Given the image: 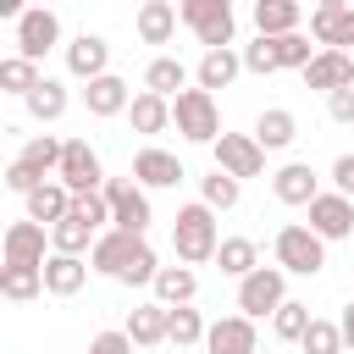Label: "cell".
I'll list each match as a JSON object with an SVG mask.
<instances>
[{
  "instance_id": "6da1fadb",
  "label": "cell",
  "mask_w": 354,
  "mask_h": 354,
  "mask_svg": "<svg viewBox=\"0 0 354 354\" xmlns=\"http://www.w3.org/2000/svg\"><path fill=\"white\" fill-rule=\"evenodd\" d=\"M216 243H221V232H216V216L205 210V205H183L177 216H171V249H177V266H205V260H216Z\"/></svg>"
},
{
  "instance_id": "7a4b0ae2",
  "label": "cell",
  "mask_w": 354,
  "mask_h": 354,
  "mask_svg": "<svg viewBox=\"0 0 354 354\" xmlns=\"http://www.w3.org/2000/svg\"><path fill=\"white\" fill-rule=\"evenodd\" d=\"M100 199H105L116 232H133V238L149 232V221H155V216H149V194H144L133 177H105V183H100Z\"/></svg>"
},
{
  "instance_id": "3957f363",
  "label": "cell",
  "mask_w": 354,
  "mask_h": 354,
  "mask_svg": "<svg viewBox=\"0 0 354 354\" xmlns=\"http://www.w3.org/2000/svg\"><path fill=\"white\" fill-rule=\"evenodd\" d=\"M177 22L194 28V39H199L205 50H232L238 22H232V6H227V0H183V6H177Z\"/></svg>"
},
{
  "instance_id": "277c9868",
  "label": "cell",
  "mask_w": 354,
  "mask_h": 354,
  "mask_svg": "<svg viewBox=\"0 0 354 354\" xmlns=\"http://www.w3.org/2000/svg\"><path fill=\"white\" fill-rule=\"evenodd\" d=\"M171 127H177L188 144H216V138H221L216 94H205V88H183V94L171 100Z\"/></svg>"
},
{
  "instance_id": "5b68a950",
  "label": "cell",
  "mask_w": 354,
  "mask_h": 354,
  "mask_svg": "<svg viewBox=\"0 0 354 354\" xmlns=\"http://www.w3.org/2000/svg\"><path fill=\"white\" fill-rule=\"evenodd\" d=\"M271 249H277V271H282V277H315V271L326 266V243H321L304 221H288Z\"/></svg>"
},
{
  "instance_id": "8992f818",
  "label": "cell",
  "mask_w": 354,
  "mask_h": 354,
  "mask_svg": "<svg viewBox=\"0 0 354 354\" xmlns=\"http://www.w3.org/2000/svg\"><path fill=\"white\" fill-rule=\"evenodd\" d=\"M55 183H61L66 194H100L105 166H100V155H94V144H88V138H61V166H55Z\"/></svg>"
},
{
  "instance_id": "52a82bcc",
  "label": "cell",
  "mask_w": 354,
  "mask_h": 354,
  "mask_svg": "<svg viewBox=\"0 0 354 354\" xmlns=\"http://www.w3.org/2000/svg\"><path fill=\"white\" fill-rule=\"evenodd\" d=\"M282 299H288V277H282L277 266H254V271L238 282V315H243V321H266V315H277Z\"/></svg>"
},
{
  "instance_id": "ba28073f",
  "label": "cell",
  "mask_w": 354,
  "mask_h": 354,
  "mask_svg": "<svg viewBox=\"0 0 354 354\" xmlns=\"http://www.w3.org/2000/svg\"><path fill=\"white\" fill-rule=\"evenodd\" d=\"M55 44H61V17L50 6H22V17H17V55L39 66Z\"/></svg>"
},
{
  "instance_id": "9c48e42d",
  "label": "cell",
  "mask_w": 354,
  "mask_h": 354,
  "mask_svg": "<svg viewBox=\"0 0 354 354\" xmlns=\"http://www.w3.org/2000/svg\"><path fill=\"white\" fill-rule=\"evenodd\" d=\"M210 149H216V171H227L232 183H243V177H260V171H266V149H260L249 133H221Z\"/></svg>"
},
{
  "instance_id": "30bf717a",
  "label": "cell",
  "mask_w": 354,
  "mask_h": 354,
  "mask_svg": "<svg viewBox=\"0 0 354 354\" xmlns=\"http://www.w3.org/2000/svg\"><path fill=\"white\" fill-rule=\"evenodd\" d=\"M310 39L321 50H343L348 55V44H354V6L348 0H321L310 11Z\"/></svg>"
},
{
  "instance_id": "8fae6325",
  "label": "cell",
  "mask_w": 354,
  "mask_h": 354,
  "mask_svg": "<svg viewBox=\"0 0 354 354\" xmlns=\"http://www.w3.org/2000/svg\"><path fill=\"white\" fill-rule=\"evenodd\" d=\"M304 210H310V221H304V227H310L321 243H337V238H348V232H354V199H343V194H315Z\"/></svg>"
},
{
  "instance_id": "7c38bea8",
  "label": "cell",
  "mask_w": 354,
  "mask_h": 354,
  "mask_svg": "<svg viewBox=\"0 0 354 354\" xmlns=\"http://www.w3.org/2000/svg\"><path fill=\"white\" fill-rule=\"evenodd\" d=\"M44 254H50V232L33 227L28 216L0 232V260H6V266H44Z\"/></svg>"
},
{
  "instance_id": "4fadbf2b",
  "label": "cell",
  "mask_w": 354,
  "mask_h": 354,
  "mask_svg": "<svg viewBox=\"0 0 354 354\" xmlns=\"http://www.w3.org/2000/svg\"><path fill=\"white\" fill-rule=\"evenodd\" d=\"M144 243H149V238H133V232H116V227H111V232L94 238V249H88V271H100V277L116 282V277L133 266V254H138Z\"/></svg>"
},
{
  "instance_id": "5bb4252c",
  "label": "cell",
  "mask_w": 354,
  "mask_h": 354,
  "mask_svg": "<svg viewBox=\"0 0 354 354\" xmlns=\"http://www.w3.org/2000/svg\"><path fill=\"white\" fill-rule=\"evenodd\" d=\"M188 171H183V160L171 155V149H160V144H144L138 155H133V183L149 194V188H177Z\"/></svg>"
},
{
  "instance_id": "9a60e30c",
  "label": "cell",
  "mask_w": 354,
  "mask_h": 354,
  "mask_svg": "<svg viewBox=\"0 0 354 354\" xmlns=\"http://www.w3.org/2000/svg\"><path fill=\"white\" fill-rule=\"evenodd\" d=\"M299 77H304V88H321V94L354 88V55H343V50H315Z\"/></svg>"
},
{
  "instance_id": "2e32d148",
  "label": "cell",
  "mask_w": 354,
  "mask_h": 354,
  "mask_svg": "<svg viewBox=\"0 0 354 354\" xmlns=\"http://www.w3.org/2000/svg\"><path fill=\"white\" fill-rule=\"evenodd\" d=\"M66 72L83 77V83L105 77V72H111V44H105V33H88V28H83V33L66 44Z\"/></svg>"
},
{
  "instance_id": "e0dca14e",
  "label": "cell",
  "mask_w": 354,
  "mask_h": 354,
  "mask_svg": "<svg viewBox=\"0 0 354 354\" xmlns=\"http://www.w3.org/2000/svg\"><path fill=\"white\" fill-rule=\"evenodd\" d=\"M260 332L254 321L243 315H221V321H205V354H254Z\"/></svg>"
},
{
  "instance_id": "ac0fdd59",
  "label": "cell",
  "mask_w": 354,
  "mask_h": 354,
  "mask_svg": "<svg viewBox=\"0 0 354 354\" xmlns=\"http://www.w3.org/2000/svg\"><path fill=\"white\" fill-rule=\"evenodd\" d=\"M271 194H277V205H310L321 194V177H315L310 160H288V166L271 171Z\"/></svg>"
},
{
  "instance_id": "d6986e66",
  "label": "cell",
  "mask_w": 354,
  "mask_h": 354,
  "mask_svg": "<svg viewBox=\"0 0 354 354\" xmlns=\"http://www.w3.org/2000/svg\"><path fill=\"white\" fill-rule=\"evenodd\" d=\"M39 277H44V293L72 299V293H83V282H88V260H77V254H44Z\"/></svg>"
},
{
  "instance_id": "ffe728a7",
  "label": "cell",
  "mask_w": 354,
  "mask_h": 354,
  "mask_svg": "<svg viewBox=\"0 0 354 354\" xmlns=\"http://www.w3.org/2000/svg\"><path fill=\"white\" fill-rule=\"evenodd\" d=\"M299 22H304V6L299 0H254V33L260 39L299 33Z\"/></svg>"
},
{
  "instance_id": "44dd1931",
  "label": "cell",
  "mask_w": 354,
  "mask_h": 354,
  "mask_svg": "<svg viewBox=\"0 0 354 354\" xmlns=\"http://www.w3.org/2000/svg\"><path fill=\"white\" fill-rule=\"evenodd\" d=\"M122 332H127L133 348H160V343H166V304H155V299H149V304H133Z\"/></svg>"
},
{
  "instance_id": "7402d4cb",
  "label": "cell",
  "mask_w": 354,
  "mask_h": 354,
  "mask_svg": "<svg viewBox=\"0 0 354 354\" xmlns=\"http://www.w3.org/2000/svg\"><path fill=\"white\" fill-rule=\"evenodd\" d=\"M238 72H243L238 50H205V55H199V66H194V83H199L205 94H216V88H232V83H238Z\"/></svg>"
},
{
  "instance_id": "603a6c76",
  "label": "cell",
  "mask_w": 354,
  "mask_h": 354,
  "mask_svg": "<svg viewBox=\"0 0 354 354\" xmlns=\"http://www.w3.org/2000/svg\"><path fill=\"white\" fill-rule=\"evenodd\" d=\"M260 149H288L293 138H299V116L288 111V105H271V111H260L254 116V133H249Z\"/></svg>"
},
{
  "instance_id": "cb8c5ba5",
  "label": "cell",
  "mask_w": 354,
  "mask_h": 354,
  "mask_svg": "<svg viewBox=\"0 0 354 354\" xmlns=\"http://www.w3.org/2000/svg\"><path fill=\"white\" fill-rule=\"evenodd\" d=\"M133 28H138L144 44H171V33H177V6H171V0H144L138 17H133Z\"/></svg>"
},
{
  "instance_id": "d4e9b609",
  "label": "cell",
  "mask_w": 354,
  "mask_h": 354,
  "mask_svg": "<svg viewBox=\"0 0 354 354\" xmlns=\"http://www.w3.org/2000/svg\"><path fill=\"white\" fill-rule=\"evenodd\" d=\"M183 83H188V66L177 61V55H155L149 66H144V94H155V100H177L183 94Z\"/></svg>"
},
{
  "instance_id": "484cf974",
  "label": "cell",
  "mask_w": 354,
  "mask_h": 354,
  "mask_svg": "<svg viewBox=\"0 0 354 354\" xmlns=\"http://www.w3.org/2000/svg\"><path fill=\"white\" fill-rule=\"evenodd\" d=\"M127 83L116 77V72H105V77H94V83H83V105H88V116H122L127 111Z\"/></svg>"
},
{
  "instance_id": "4316f807",
  "label": "cell",
  "mask_w": 354,
  "mask_h": 354,
  "mask_svg": "<svg viewBox=\"0 0 354 354\" xmlns=\"http://www.w3.org/2000/svg\"><path fill=\"white\" fill-rule=\"evenodd\" d=\"M149 288H155V304L177 310V304H194V293H199V277H194L188 266H160Z\"/></svg>"
},
{
  "instance_id": "83f0119b",
  "label": "cell",
  "mask_w": 354,
  "mask_h": 354,
  "mask_svg": "<svg viewBox=\"0 0 354 354\" xmlns=\"http://www.w3.org/2000/svg\"><path fill=\"white\" fill-rule=\"evenodd\" d=\"M22 205H28V221L50 232V227H55V221L66 216V205H72V194H66L61 183H39V188H33V194H28Z\"/></svg>"
},
{
  "instance_id": "f1b7e54d",
  "label": "cell",
  "mask_w": 354,
  "mask_h": 354,
  "mask_svg": "<svg viewBox=\"0 0 354 354\" xmlns=\"http://www.w3.org/2000/svg\"><path fill=\"white\" fill-rule=\"evenodd\" d=\"M66 100H72V94H66V83H61V77H39V83H33V94H28L22 105H28V116H33V122H61V116H66Z\"/></svg>"
},
{
  "instance_id": "f546056e",
  "label": "cell",
  "mask_w": 354,
  "mask_h": 354,
  "mask_svg": "<svg viewBox=\"0 0 354 354\" xmlns=\"http://www.w3.org/2000/svg\"><path fill=\"white\" fill-rule=\"evenodd\" d=\"M216 266H221V277H249L254 266H260V243L254 238H221L216 243Z\"/></svg>"
},
{
  "instance_id": "4dcf8cb0",
  "label": "cell",
  "mask_w": 354,
  "mask_h": 354,
  "mask_svg": "<svg viewBox=\"0 0 354 354\" xmlns=\"http://www.w3.org/2000/svg\"><path fill=\"white\" fill-rule=\"evenodd\" d=\"M44 293V277H39V266H6L0 260V299H11V304H28V299H39Z\"/></svg>"
},
{
  "instance_id": "1f68e13d",
  "label": "cell",
  "mask_w": 354,
  "mask_h": 354,
  "mask_svg": "<svg viewBox=\"0 0 354 354\" xmlns=\"http://www.w3.org/2000/svg\"><path fill=\"white\" fill-rule=\"evenodd\" d=\"M127 122H133V133H166L171 127V105L155 100V94H133L127 100Z\"/></svg>"
},
{
  "instance_id": "d6a6232c",
  "label": "cell",
  "mask_w": 354,
  "mask_h": 354,
  "mask_svg": "<svg viewBox=\"0 0 354 354\" xmlns=\"http://www.w3.org/2000/svg\"><path fill=\"white\" fill-rule=\"evenodd\" d=\"M94 238H100L94 227H83V221H72V216H61V221L50 227V254H77V260H83V254L94 249Z\"/></svg>"
},
{
  "instance_id": "836d02e7",
  "label": "cell",
  "mask_w": 354,
  "mask_h": 354,
  "mask_svg": "<svg viewBox=\"0 0 354 354\" xmlns=\"http://www.w3.org/2000/svg\"><path fill=\"white\" fill-rule=\"evenodd\" d=\"M166 343H177V348H194V343H205V315H199L194 304H177V310H166Z\"/></svg>"
},
{
  "instance_id": "e575fe53",
  "label": "cell",
  "mask_w": 354,
  "mask_h": 354,
  "mask_svg": "<svg viewBox=\"0 0 354 354\" xmlns=\"http://www.w3.org/2000/svg\"><path fill=\"white\" fill-rule=\"evenodd\" d=\"M22 166H33L39 177H55V166H61V138L55 133H33L28 144H22V155H17Z\"/></svg>"
},
{
  "instance_id": "d590c367",
  "label": "cell",
  "mask_w": 354,
  "mask_h": 354,
  "mask_svg": "<svg viewBox=\"0 0 354 354\" xmlns=\"http://www.w3.org/2000/svg\"><path fill=\"white\" fill-rule=\"evenodd\" d=\"M238 194H243V183H232L227 171H210V177H199V205L216 216V210H232L238 205Z\"/></svg>"
},
{
  "instance_id": "8d00e7d4",
  "label": "cell",
  "mask_w": 354,
  "mask_h": 354,
  "mask_svg": "<svg viewBox=\"0 0 354 354\" xmlns=\"http://www.w3.org/2000/svg\"><path fill=\"white\" fill-rule=\"evenodd\" d=\"M44 72L33 66V61H22V55H0V94H33V83H39Z\"/></svg>"
},
{
  "instance_id": "74e56055",
  "label": "cell",
  "mask_w": 354,
  "mask_h": 354,
  "mask_svg": "<svg viewBox=\"0 0 354 354\" xmlns=\"http://www.w3.org/2000/svg\"><path fill=\"white\" fill-rule=\"evenodd\" d=\"M310 55H315V44H310L304 33H282V39H271V61H277V72H282V66L304 72V66H310Z\"/></svg>"
},
{
  "instance_id": "f35d334b",
  "label": "cell",
  "mask_w": 354,
  "mask_h": 354,
  "mask_svg": "<svg viewBox=\"0 0 354 354\" xmlns=\"http://www.w3.org/2000/svg\"><path fill=\"white\" fill-rule=\"evenodd\" d=\"M304 326H310V304L282 299V304H277V315H271V332H277L282 343H299V337H304Z\"/></svg>"
},
{
  "instance_id": "ab89813d",
  "label": "cell",
  "mask_w": 354,
  "mask_h": 354,
  "mask_svg": "<svg viewBox=\"0 0 354 354\" xmlns=\"http://www.w3.org/2000/svg\"><path fill=\"white\" fill-rule=\"evenodd\" d=\"M299 348H304V354H343V337H337V321H321V315H310V326H304V337H299Z\"/></svg>"
},
{
  "instance_id": "60d3db41",
  "label": "cell",
  "mask_w": 354,
  "mask_h": 354,
  "mask_svg": "<svg viewBox=\"0 0 354 354\" xmlns=\"http://www.w3.org/2000/svg\"><path fill=\"white\" fill-rule=\"evenodd\" d=\"M66 216H72V221H83V227H94V232L111 221V210H105V199H100V194H72Z\"/></svg>"
},
{
  "instance_id": "b9f144b4",
  "label": "cell",
  "mask_w": 354,
  "mask_h": 354,
  "mask_svg": "<svg viewBox=\"0 0 354 354\" xmlns=\"http://www.w3.org/2000/svg\"><path fill=\"white\" fill-rule=\"evenodd\" d=\"M39 183H50V177H39V171H33V166H22V160H11V166H6V188H11V194H22V199H28Z\"/></svg>"
},
{
  "instance_id": "7bdbcfd3",
  "label": "cell",
  "mask_w": 354,
  "mask_h": 354,
  "mask_svg": "<svg viewBox=\"0 0 354 354\" xmlns=\"http://www.w3.org/2000/svg\"><path fill=\"white\" fill-rule=\"evenodd\" d=\"M332 194H343V199H354V149L332 160Z\"/></svg>"
},
{
  "instance_id": "ee69618b",
  "label": "cell",
  "mask_w": 354,
  "mask_h": 354,
  "mask_svg": "<svg viewBox=\"0 0 354 354\" xmlns=\"http://www.w3.org/2000/svg\"><path fill=\"white\" fill-rule=\"evenodd\" d=\"M88 354H133V343H127V332H94Z\"/></svg>"
},
{
  "instance_id": "f6af8a7d",
  "label": "cell",
  "mask_w": 354,
  "mask_h": 354,
  "mask_svg": "<svg viewBox=\"0 0 354 354\" xmlns=\"http://www.w3.org/2000/svg\"><path fill=\"white\" fill-rule=\"evenodd\" d=\"M326 116H332V122H354V88L326 94Z\"/></svg>"
},
{
  "instance_id": "bcb514c9",
  "label": "cell",
  "mask_w": 354,
  "mask_h": 354,
  "mask_svg": "<svg viewBox=\"0 0 354 354\" xmlns=\"http://www.w3.org/2000/svg\"><path fill=\"white\" fill-rule=\"evenodd\" d=\"M337 337H343V348H354V299L343 304V321H337Z\"/></svg>"
},
{
  "instance_id": "7dc6e473",
  "label": "cell",
  "mask_w": 354,
  "mask_h": 354,
  "mask_svg": "<svg viewBox=\"0 0 354 354\" xmlns=\"http://www.w3.org/2000/svg\"><path fill=\"white\" fill-rule=\"evenodd\" d=\"M22 17V0H0V22H17Z\"/></svg>"
},
{
  "instance_id": "c3c4849f",
  "label": "cell",
  "mask_w": 354,
  "mask_h": 354,
  "mask_svg": "<svg viewBox=\"0 0 354 354\" xmlns=\"http://www.w3.org/2000/svg\"><path fill=\"white\" fill-rule=\"evenodd\" d=\"M6 133H11V127H0V144H6Z\"/></svg>"
}]
</instances>
